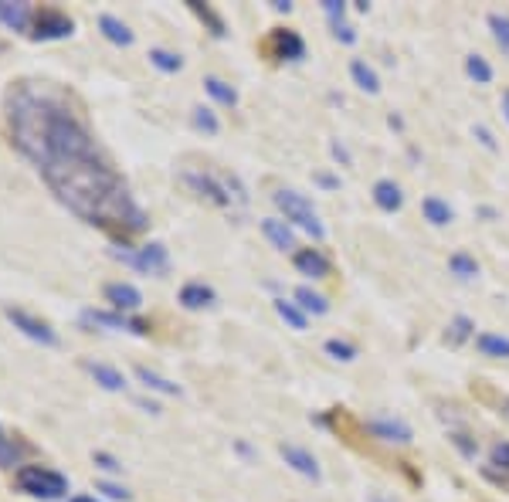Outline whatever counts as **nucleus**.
Instances as JSON below:
<instances>
[{
  "instance_id": "0eeeda50",
  "label": "nucleus",
  "mask_w": 509,
  "mask_h": 502,
  "mask_svg": "<svg viewBox=\"0 0 509 502\" xmlns=\"http://www.w3.org/2000/svg\"><path fill=\"white\" fill-rule=\"evenodd\" d=\"M4 316H7V322H11L14 330H21V333L28 336V339H34V343H41V347H58V333L51 330V322L38 320V316L28 313V309H21V305H7V309H4Z\"/></svg>"
},
{
  "instance_id": "8fccbe9b",
  "label": "nucleus",
  "mask_w": 509,
  "mask_h": 502,
  "mask_svg": "<svg viewBox=\"0 0 509 502\" xmlns=\"http://www.w3.org/2000/svg\"><path fill=\"white\" fill-rule=\"evenodd\" d=\"M0 51H7V41H4V38H0Z\"/></svg>"
},
{
  "instance_id": "4468645a",
  "label": "nucleus",
  "mask_w": 509,
  "mask_h": 502,
  "mask_svg": "<svg viewBox=\"0 0 509 502\" xmlns=\"http://www.w3.org/2000/svg\"><path fill=\"white\" fill-rule=\"evenodd\" d=\"M31 17H34V7H31V4H14V0H0V24H4V28L28 34V31H31Z\"/></svg>"
},
{
  "instance_id": "7c9ffc66",
  "label": "nucleus",
  "mask_w": 509,
  "mask_h": 502,
  "mask_svg": "<svg viewBox=\"0 0 509 502\" xmlns=\"http://www.w3.org/2000/svg\"><path fill=\"white\" fill-rule=\"evenodd\" d=\"M465 75L472 78L476 85H489L493 82V65L482 58V55H469L465 58Z\"/></svg>"
},
{
  "instance_id": "9b49d317",
  "label": "nucleus",
  "mask_w": 509,
  "mask_h": 502,
  "mask_svg": "<svg viewBox=\"0 0 509 502\" xmlns=\"http://www.w3.org/2000/svg\"><path fill=\"white\" fill-rule=\"evenodd\" d=\"M293 265L299 275H309V278H329L333 265L326 259L320 248H295L293 251Z\"/></svg>"
},
{
  "instance_id": "49530a36",
  "label": "nucleus",
  "mask_w": 509,
  "mask_h": 502,
  "mask_svg": "<svg viewBox=\"0 0 509 502\" xmlns=\"http://www.w3.org/2000/svg\"><path fill=\"white\" fill-rule=\"evenodd\" d=\"M68 502H99V499H95V496H85V492H82V496H72Z\"/></svg>"
},
{
  "instance_id": "79ce46f5",
  "label": "nucleus",
  "mask_w": 509,
  "mask_h": 502,
  "mask_svg": "<svg viewBox=\"0 0 509 502\" xmlns=\"http://www.w3.org/2000/svg\"><path fill=\"white\" fill-rule=\"evenodd\" d=\"M472 133H476V139H478V143H482V146H486V150H489V153L499 150V146H496V137H493V133H489V129H486V126H476Z\"/></svg>"
},
{
  "instance_id": "ddd939ff",
  "label": "nucleus",
  "mask_w": 509,
  "mask_h": 502,
  "mask_svg": "<svg viewBox=\"0 0 509 502\" xmlns=\"http://www.w3.org/2000/svg\"><path fill=\"white\" fill-rule=\"evenodd\" d=\"M367 431H371L373 438L391 442V445H411L415 442L411 427L404 425V421H394V418H371V421H367Z\"/></svg>"
},
{
  "instance_id": "c03bdc74",
  "label": "nucleus",
  "mask_w": 509,
  "mask_h": 502,
  "mask_svg": "<svg viewBox=\"0 0 509 502\" xmlns=\"http://www.w3.org/2000/svg\"><path fill=\"white\" fill-rule=\"evenodd\" d=\"M316 183H323V187H339L337 177H329V173H316Z\"/></svg>"
},
{
  "instance_id": "39448f33",
  "label": "nucleus",
  "mask_w": 509,
  "mask_h": 502,
  "mask_svg": "<svg viewBox=\"0 0 509 502\" xmlns=\"http://www.w3.org/2000/svg\"><path fill=\"white\" fill-rule=\"evenodd\" d=\"M72 34H75V21L65 14L62 7H51V4L34 7L28 38H34V41H62V38H72Z\"/></svg>"
},
{
  "instance_id": "a19ab883",
  "label": "nucleus",
  "mask_w": 509,
  "mask_h": 502,
  "mask_svg": "<svg viewBox=\"0 0 509 502\" xmlns=\"http://www.w3.org/2000/svg\"><path fill=\"white\" fill-rule=\"evenodd\" d=\"M329 28H333V34H337L343 45H354V41H356V28H354V24L339 21V24H329Z\"/></svg>"
},
{
  "instance_id": "4be33fe9",
  "label": "nucleus",
  "mask_w": 509,
  "mask_h": 502,
  "mask_svg": "<svg viewBox=\"0 0 509 502\" xmlns=\"http://www.w3.org/2000/svg\"><path fill=\"white\" fill-rule=\"evenodd\" d=\"M28 448L31 445L21 442V435H11V431L0 427V469H14L21 462V452H28Z\"/></svg>"
},
{
  "instance_id": "f8f14e48",
  "label": "nucleus",
  "mask_w": 509,
  "mask_h": 502,
  "mask_svg": "<svg viewBox=\"0 0 509 502\" xmlns=\"http://www.w3.org/2000/svg\"><path fill=\"white\" fill-rule=\"evenodd\" d=\"M102 295H106V303L116 309V313H136L139 305H143V295H139L136 286H129V282H109L106 289H102Z\"/></svg>"
},
{
  "instance_id": "423d86ee",
  "label": "nucleus",
  "mask_w": 509,
  "mask_h": 502,
  "mask_svg": "<svg viewBox=\"0 0 509 502\" xmlns=\"http://www.w3.org/2000/svg\"><path fill=\"white\" fill-rule=\"evenodd\" d=\"M78 320H82V326H102V330H112V333H133V336L150 333V322L136 320V316H126V313H116V309H85Z\"/></svg>"
},
{
  "instance_id": "473e14b6",
  "label": "nucleus",
  "mask_w": 509,
  "mask_h": 502,
  "mask_svg": "<svg viewBox=\"0 0 509 502\" xmlns=\"http://www.w3.org/2000/svg\"><path fill=\"white\" fill-rule=\"evenodd\" d=\"M190 119H194V126L201 129V133H207V137H217L221 133V119L215 116V109L207 106H194V112H190Z\"/></svg>"
},
{
  "instance_id": "bb28decb",
  "label": "nucleus",
  "mask_w": 509,
  "mask_h": 502,
  "mask_svg": "<svg viewBox=\"0 0 509 502\" xmlns=\"http://www.w3.org/2000/svg\"><path fill=\"white\" fill-rule=\"evenodd\" d=\"M421 214H425V221H428V225H434V228H445V225H452V217H455L445 200L434 198V194H432V198L421 200Z\"/></svg>"
},
{
  "instance_id": "9d476101",
  "label": "nucleus",
  "mask_w": 509,
  "mask_h": 502,
  "mask_svg": "<svg viewBox=\"0 0 509 502\" xmlns=\"http://www.w3.org/2000/svg\"><path fill=\"white\" fill-rule=\"evenodd\" d=\"M278 455L285 458V465H289V469H295V472L312 479V482H320V479H323L320 462H316V455L306 452V448H299V445H278Z\"/></svg>"
},
{
  "instance_id": "c9c22d12",
  "label": "nucleus",
  "mask_w": 509,
  "mask_h": 502,
  "mask_svg": "<svg viewBox=\"0 0 509 502\" xmlns=\"http://www.w3.org/2000/svg\"><path fill=\"white\" fill-rule=\"evenodd\" d=\"M486 21H489V31H493L496 45L509 55V17L506 14H489Z\"/></svg>"
},
{
  "instance_id": "ea45409f",
  "label": "nucleus",
  "mask_w": 509,
  "mask_h": 502,
  "mask_svg": "<svg viewBox=\"0 0 509 502\" xmlns=\"http://www.w3.org/2000/svg\"><path fill=\"white\" fill-rule=\"evenodd\" d=\"M323 11L329 17V24H339L343 17H347V4L343 0H323Z\"/></svg>"
},
{
  "instance_id": "412c9836",
  "label": "nucleus",
  "mask_w": 509,
  "mask_h": 502,
  "mask_svg": "<svg viewBox=\"0 0 509 502\" xmlns=\"http://www.w3.org/2000/svg\"><path fill=\"white\" fill-rule=\"evenodd\" d=\"M373 204H377L381 211H387V214L401 211V204H404L401 187H398L394 181H377V183H373Z\"/></svg>"
},
{
  "instance_id": "b1692460",
  "label": "nucleus",
  "mask_w": 509,
  "mask_h": 502,
  "mask_svg": "<svg viewBox=\"0 0 509 502\" xmlns=\"http://www.w3.org/2000/svg\"><path fill=\"white\" fill-rule=\"evenodd\" d=\"M293 303L306 313V316H326L329 313V303H326V295H320V292H312L309 286H299V289L293 292Z\"/></svg>"
},
{
  "instance_id": "3c124183",
  "label": "nucleus",
  "mask_w": 509,
  "mask_h": 502,
  "mask_svg": "<svg viewBox=\"0 0 509 502\" xmlns=\"http://www.w3.org/2000/svg\"><path fill=\"white\" fill-rule=\"evenodd\" d=\"M506 404H509V401H506Z\"/></svg>"
},
{
  "instance_id": "72a5a7b5",
  "label": "nucleus",
  "mask_w": 509,
  "mask_h": 502,
  "mask_svg": "<svg viewBox=\"0 0 509 502\" xmlns=\"http://www.w3.org/2000/svg\"><path fill=\"white\" fill-rule=\"evenodd\" d=\"M448 339H452V343H465V339H476V322L469 320V316H455V320L448 322Z\"/></svg>"
},
{
  "instance_id": "dca6fc26",
  "label": "nucleus",
  "mask_w": 509,
  "mask_h": 502,
  "mask_svg": "<svg viewBox=\"0 0 509 502\" xmlns=\"http://www.w3.org/2000/svg\"><path fill=\"white\" fill-rule=\"evenodd\" d=\"M82 366L89 370V377H92L102 391H112V394H119V391H126V377L123 370H116V366L109 364H99V360H82Z\"/></svg>"
},
{
  "instance_id": "f257e3e1",
  "label": "nucleus",
  "mask_w": 509,
  "mask_h": 502,
  "mask_svg": "<svg viewBox=\"0 0 509 502\" xmlns=\"http://www.w3.org/2000/svg\"><path fill=\"white\" fill-rule=\"evenodd\" d=\"M7 137L24 160H31L38 173L48 177L55 170L75 167L102 153L95 143L82 106L58 82L48 78H17L4 99Z\"/></svg>"
},
{
  "instance_id": "c756f323",
  "label": "nucleus",
  "mask_w": 509,
  "mask_h": 502,
  "mask_svg": "<svg viewBox=\"0 0 509 502\" xmlns=\"http://www.w3.org/2000/svg\"><path fill=\"white\" fill-rule=\"evenodd\" d=\"M276 313L278 320L285 322V326H293V330H299V333L309 326V316L295 303H289V299H276Z\"/></svg>"
},
{
  "instance_id": "09e8293b",
  "label": "nucleus",
  "mask_w": 509,
  "mask_h": 502,
  "mask_svg": "<svg viewBox=\"0 0 509 502\" xmlns=\"http://www.w3.org/2000/svg\"><path fill=\"white\" fill-rule=\"evenodd\" d=\"M371 502H391V499H384V496H373V499Z\"/></svg>"
},
{
  "instance_id": "5701e85b",
  "label": "nucleus",
  "mask_w": 509,
  "mask_h": 502,
  "mask_svg": "<svg viewBox=\"0 0 509 502\" xmlns=\"http://www.w3.org/2000/svg\"><path fill=\"white\" fill-rule=\"evenodd\" d=\"M177 299H180L184 309H204V305H215L217 295H215V289L204 286V282H187Z\"/></svg>"
},
{
  "instance_id": "7ed1b4c3",
  "label": "nucleus",
  "mask_w": 509,
  "mask_h": 502,
  "mask_svg": "<svg viewBox=\"0 0 509 502\" xmlns=\"http://www.w3.org/2000/svg\"><path fill=\"white\" fill-rule=\"evenodd\" d=\"M112 259H119L123 265H129L133 272L154 275V278H163V275L170 272V255L160 242H150V244H143V248L119 244V248H112Z\"/></svg>"
},
{
  "instance_id": "a211bd4d",
  "label": "nucleus",
  "mask_w": 509,
  "mask_h": 502,
  "mask_svg": "<svg viewBox=\"0 0 509 502\" xmlns=\"http://www.w3.org/2000/svg\"><path fill=\"white\" fill-rule=\"evenodd\" d=\"M187 11L201 21L204 28L211 31L215 38H228V24H224V17L217 14L211 4H201V0H187Z\"/></svg>"
},
{
  "instance_id": "58836bf2",
  "label": "nucleus",
  "mask_w": 509,
  "mask_h": 502,
  "mask_svg": "<svg viewBox=\"0 0 509 502\" xmlns=\"http://www.w3.org/2000/svg\"><path fill=\"white\" fill-rule=\"evenodd\" d=\"M92 462L102 469V472H112V475L123 472V462H119L116 455H109V452H102V448H99V452H92Z\"/></svg>"
},
{
  "instance_id": "a878e982",
  "label": "nucleus",
  "mask_w": 509,
  "mask_h": 502,
  "mask_svg": "<svg viewBox=\"0 0 509 502\" xmlns=\"http://www.w3.org/2000/svg\"><path fill=\"white\" fill-rule=\"evenodd\" d=\"M204 92H207V95L215 99L217 106H228V109L238 106V92H234V85H228L224 78L207 75V78H204Z\"/></svg>"
},
{
  "instance_id": "a18cd8bd",
  "label": "nucleus",
  "mask_w": 509,
  "mask_h": 502,
  "mask_svg": "<svg viewBox=\"0 0 509 502\" xmlns=\"http://www.w3.org/2000/svg\"><path fill=\"white\" fill-rule=\"evenodd\" d=\"M272 7H276V11H285V14H289V11H293V4H289V0H276V4H272Z\"/></svg>"
},
{
  "instance_id": "f704fd0d",
  "label": "nucleus",
  "mask_w": 509,
  "mask_h": 502,
  "mask_svg": "<svg viewBox=\"0 0 509 502\" xmlns=\"http://www.w3.org/2000/svg\"><path fill=\"white\" fill-rule=\"evenodd\" d=\"M323 350L329 353L333 360H339V364H354V360H356V347H354V343H347V339H337V336H333V339H326Z\"/></svg>"
},
{
  "instance_id": "cd10ccee",
  "label": "nucleus",
  "mask_w": 509,
  "mask_h": 502,
  "mask_svg": "<svg viewBox=\"0 0 509 502\" xmlns=\"http://www.w3.org/2000/svg\"><path fill=\"white\" fill-rule=\"evenodd\" d=\"M350 75H354L356 89H364L367 95H377V92H381V78H377V72H373V68L364 58L350 61Z\"/></svg>"
},
{
  "instance_id": "4c0bfd02",
  "label": "nucleus",
  "mask_w": 509,
  "mask_h": 502,
  "mask_svg": "<svg viewBox=\"0 0 509 502\" xmlns=\"http://www.w3.org/2000/svg\"><path fill=\"white\" fill-rule=\"evenodd\" d=\"M448 442L455 445V448H459V452H462L465 458H476L478 442L472 438V435H462V431H455V435H448Z\"/></svg>"
},
{
  "instance_id": "393cba45",
  "label": "nucleus",
  "mask_w": 509,
  "mask_h": 502,
  "mask_svg": "<svg viewBox=\"0 0 509 502\" xmlns=\"http://www.w3.org/2000/svg\"><path fill=\"white\" fill-rule=\"evenodd\" d=\"M476 350L482 357H493V360H509V336L476 333Z\"/></svg>"
},
{
  "instance_id": "de8ad7c7",
  "label": "nucleus",
  "mask_w": 509,
  "mask_h": 502,
  "mask_svg": "<svg viewBox=\"0 0 509 502\" xmlns=\"http://www.w3.org/2000/svg\"><path fill=\"white\" fill-rule=\"evenodd\" d=\"M503 116H506V119H509V89L503 92Z\"/></svg>"
},
{
  "instance_id": "37998d69",
  "label": "nucleus",
  "mask_w": 509,
  "mask_h": 502,
  "mask_svg": "<svg viewBox=\"0 0 509 502\" xmlns=\"http://www.w3.org/2000/svg\"><path fill=\"white\" fill-rule=\"evenodd\" d=\"M329 153H333V156H337L339 163H347V167H350V153L343 150V146H339V143H333V146H329Z\"/></svg>"
},
{
  "instance_id": "20e7f679",
  "label": "nucleus",
  "mask_w": 509,
  "mask_h": 502,
  "mask_svg": "<svg viewBox=\"0 0 509 502\" xmlns=\"http://www.w3.org/2000/svg\"><path fill=\"white\" fill-rule=\"evenodd\" d=\"M272 200H276L278 211L285 214V221H293L295 228H303L306 234H312L316 242H323L326 238L323 221H320V214L312 211V204H309L299 190H278V194H272Z\"/></svg>"
},
{
  "instance_id": "aec40b11",
  "label": "nucleus",
  "mask_w": 509,
  "mask_h": 502,
  "mask_svg": "<svg viewBox=\"0 0 509 502\" xmlns=\"http://www.w3.org/2000/svg\"><path fill=\"white\" fill-rule=\"evenodd\" d=\"M133 374H136V381L146 387V391H156V394H170V397H180V383L167 381V377H160L156 370H150V366L136 364L133 366Z\"/></svg>"
},
{
  "instance_id": "2f4dec72",
  "label": "nucleus",
  "mask_w": 509,
  "mask_h": 502,
  "mask_svg": "<svg viewBox=\"0 0 509 502\" xmlns=\"http://www.w3.org/2000/svg\"><path fill=\"white\" fill-rule=\"evenodd\" d=\"M448 269H452V275H459L462 282H469V278H476L478 275V261L469 255V251H455L452 259H448Z\"/></svg>"
},
{
  "instance_id": "6ab92c4d",
  "label": "nucleus",
  "mask_w": 509,
  "mask_h": 502,
  "mask_svg": "<svg viewBox=\"0 0 509 502\" xmlns=\"http://www.w3.org/2000/svg\"><path fill=\"white\" fill-rule=\"evenodd\" d=\"M262 234L276 244L278 251H295V234L293 228L282 221V217H265L262 221Z\"/></svg>"
},
{
  "instance_id": "e433bc0d",
  "label": "nucleus",
  "mask_w": 509,
  "mask_h": 502,
  "mask_svg": "<svg viewBox=\"0 0 509 502\" xmlns=\"http://www.w3.org/2000/svg\"><path fill=\"white\" fill-rule=\"evenodd\" d=\"M95 492H102L106 499H116V502H129V499H133V496H129V489L116 486V482H106V479H99V482H95Z\"/></svg>"
},
{
  "instance_id": "c85d7f7f",
  "label": "nucleus",
  "mask_w": 509,
  "mask_h": 502,
  "mask_svg": "<svg viewBox=\"0 0 509 502\" xmlns=\"http://www.w3.org/2000/svg\"><path fill=\"white\" fill-rule=\"evenodd\" d=\"M150 65H154L156 72H163V75H177L180 68H184V58L177 55V51H170V48H150Z\"/></svg>"
},
{
  "instance_id": "2eb2a0df",
  "label": "nucleus",
  "mask_w": 509,
  "mask_h": 502,
  "mask_svg": "<svg viewBox=\"0 0 509 502\" xmlns=\"http://www.w3.org/2000/svg\"><path fill=\"white\" fill-rule=\"evenodd\" d=\"M482 475L496 486L509 489V442H496L489 448V465L482 469Z\"/></svg>"
},
{
  "instance_id": "f3484780",
  "label": "nucleus",
  "mask_w": 509,
  "mask_h": 502,
  "mask_svg": "<svg viewBox=\"0 0 509 502\" xmlns=\"http://www.w3.org/2000/svg\"><path fill=\"white\" fill-rule=\"evenodd\" d=\"M99 31H102V38H106L109 45L116 48H129L136 41V34L129 31V24L119 21L116 14H99Z\"/></svg>"
},
{
  "instance_id": "f03ea898",
  "label": "nucleus",
  "mask_w": 509,
  "mask_h": 502,
  "mask_svg": "<svg viewBox=\"0 0 509 502\" xmlns=\"http://www.w3.org/2000/svg\"><path fill=\"white\" fill-rule=\"evenodd\" d=\"M14 482L24 496L31 499H45V502H58L68 496V479L48 465H21L14 472Z\"/></svg>"
},
{
  "instance_id": "1a4fd4ad",
  "label": "nucleus",
  "mask_w": 509,
  "mask_h": 502,
  "mask_svg": "<svg viewBox=\"0 0 509 502\" xmlns=\"http://www.w3.org/2000/svg\"><path fill=\"white\" fill-rule=\"evenodd\" d=\"M262 55H268L272 61H299L306 55V41L289 28H272L262 41Z\"/></svg>"
},
{
  "instance_id": "6e6552de",
  "label": "nucleus",
  "mask_w": 509,
  "mask_h": 502,
  "mask_svg": "<svg viewBox=\"0 0 509 502\" xmlns=\"http://www.w3.org/2000/svg\"><path fill=\"white\" fill-rule=\"evenodd\" d=\"M180 181H184L194 194H201L204 200H211V204H217V207H228L234 198L232 194L234 181H215L211 173H197V170H184ZM234 187H238V183H234Z\"/></svg>"
}]
</instances>
